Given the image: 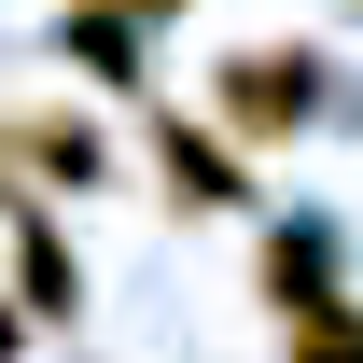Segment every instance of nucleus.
Instances as JSON below:
<instances>
[{
	"mask_svg": "<svg viewBox=\"0 0 363 363\" xmlns=\"http://www.w3.org/2000/svg\"><path fill=\"white\" fill-rule=\"evenodd\" d=\"M308 112H321V56H294V43L224 56V126H238V140H294Z\"/></svg>",
	"mask_w": 363,
	"mask_h": 363,
	"instance_id": "nucleus-1",
	"label": "nucleus"
},
{
	"mask_svg": "<svg viewBox=\"0 0 363 363\" xmlns=\"http://www.w3.org/2000/svg\"><path fill=\"white\" fill-rule=\"evenodd\" d=\"M154 154H168V196H182V210H224V196H252V182H238V154H224V140H196V126H168Z\"/></svg>",
	"mask_w": 363,
	"mask_h": 363,
	"instance_id": "nucleus-2",
	"label": "nucleus"
},
{
	"mask_svg": "<svg viewBox=\"0 0 363 363\" xmlns=\"http://www.w3.org/2000/svg\"><path fill=\"white\" fill-rule=\"evenodd\" d=\"M321 279H335V252H321V238H279V252H266V294H279V321H294V308H321Z\"/></svg>",
	"mask_w": 363,
	"mask_h": 363,
	"instance_id": "nucleus-3",
	"label": "nucleus"
},
{
	"mask_svg": "<svg viewBox=\"0 0 363 363\" xmlns=\"http://www.w3.org/2000/svg\"><path fill=\"white\" fill-rule=\"evenodd\" d=\"M294 363H363V308H294Z\"/></svg>",
	"mask_w": 363,
	"mask_h": 363,
	"instance_id": "nucleus-4",
	"label": "nucleus"
},
{
	"mask_svg": "<svg viewBox=\"0 0 363 363\" xmlns=\"http://www.w3.org/2000/svg\"><path fill=\"white\" fill-rule=\"evenodd\" d=\"M126 14H182V0H126Z\"/></svg>",
	"mask_w": 363,
	"mask_h": 363,
	"instance_id": "nucleus-5",
	"label": "nucleus"
}]
</instances>
